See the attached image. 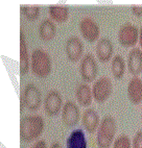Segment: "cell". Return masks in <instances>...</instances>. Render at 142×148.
<instances>
[{
	"instance_id": "obj_18",
	"label": "cell",
	"mask_w": 142,
	"mask_h": 148,
	"mask_svg": "<svg viewBox=\"0 0 142 148\" xmlns=\"http://www.w3.org/2000/svg\"><path fill=\"white\" fill-rule=\"evenodd\" d=\"M57 34V25L50 18H45L39 24V37L41 40L48 42L55 37Z\"/></svg>"
},
{
	"instance_id": "obj_4",
	"label": "cell",
	"mask_w": 142,
	"mask_h": 148,
	"mask_svg": "<svg viewBox=\"0 0 142 148\" xmlns=\"http://www.w3.org/2000/svg\"><path fill=\"white\" fill-rule=\"evenodd\" d=\"M21 97L23 98L25 108L29 111H38L42 104V93L40 89L34 85L29 82L25 86L21 93Z\"/></svg>"
},
{
	"instance_id": "obj_22",
	"label": "cell",
	"mask_w": 142,
	"mask_h": 148,
	"mask_svg": "<svg viewBox=\"0 0 142 148\" xmlns=\"http://www.w3.org/2000/svg\"><path fill=\"white\" fill-rule=\"evenodd\" d=\"M21 13L28 20H36L39 18L41 6L39 4H21Z\"/></svg>"
},
{
	"instance_id": "obj_6",
	"label": "cell",
	"mask_w": 142,
	"mask_h": 148,
	"mask_svg": "<svg viewBox=\"0 0 142 148\" xmlns=\"http://www.w3.org/2000/svg\"><path fill=\"white\" fill-rule=\"evenodd\" d=\"M117 37L122 46L133 47L139 40V28L131 22H126L120 26Z\"/></svg>"
},
{
	"instance_id": "obj_16",
	"label": "cell",
	"mask_w": 142,
	"mask_h": 148,
	"mask_svg": "<svg viewBox=\"0 0 142 148\" xmlns=\"http://www.w3.org/2000/svg\"><path fill=\"white\" fill-rule=\"evenodd\" d=\"M30 68V56L28 53V47L23 32L20 34V75L24 76Z\"/></svg>"
},
{
	"instance_id": "obj_7",
	"label": "cell",
	"mask_w": 142,
	"mask_h": 148,
	"mask_svg": "<svg viewBox=\"0 0 142 148\" xmlns=\"http://www.w3.org/2000/svg\"><path fill=\"white\" fill-rule=\"evenodd\" d=\"M113 92V84L107 76L100 77L93 84L92 95L93 99L98 103L105 102Z\"/></svg>"
},
{
	"instance_id": "obj_12",
	"label": "cell",
	"mask_w": 142,
	"mask_h": 148,
	"mask_svg": "<svg viewBox=\"0 0 142 148\" xmlns=\"http://www.w3.org/2000/svg\"><path fill=\"white\" fill-rule=\"evenodd\" d=\"M96 56H97L98 60L103 63H107L113 58V52H114V45L113 42L111 41V39L107 37L100 38L99 40L96 43Z\"/></svg>"
},
{
	"instance_id": "obj_1",
	"label": "cell",
	"mask_w": 142,
	"mask_h": 148,
	"mask_svg": "<svg viewBox=\"0 0 142 148\" xmlns=\"http://www.w3.org/2000/svg\"><path fill=\"white\" fill-rule=\"evenodd\" d=\"M45 121L40 115H28L20 121V138L23 142L30 143L42 135Z\"/></svg>"
},
{
	"instance_id": "obj_19",
	"label": "cell",
	"mask_w": 142,
	"mask_h": 148,
	"mask_svg": "<svg viewBox=\"0 0 142 148\" xmlns=\"http://www.w3.org/2000/svg\"><path fill=\"white\" fill-rule=\"evenodd\" d=\"M75 97L82 106H89L92 103V89L87 82H82L75 89Z\"/></svg>"
},
{
	"instance_id": "obj_13",
	"label": "cell",
	"mask_w": 142,
	"mask_h": 148,
	"mask_svg": "<svg viewBox=\"0 0 142 148\" xmlns=\"http://www.w3.org/2000/svg\"><path fill=\"white\" fill-rule=\"evenodd\" d=\"M82 123L86 132L89 134H94L99 126V115L94 108H88L87 110H85L84 114L82 116Z\"/></svg>"
},
{
	"instance_id": "obj_28",
	"label": "cell",
	"mask_w": 142,
	"mask_h": 148,
	"mask_svg": "<svg viewBox=\"0 0 142 148\" xmlns=\"http://www.w3.org/2000/svg\"><path fill=\"white\" fill-rule=\"evenodd\" d=\"M50 148H63V147H62V145H61L60 143L54 142V143H52V144H51V146H50Z\"/></svg>"
},
{
	"instance_id": "obj_17",
	"label": "cell",
	"mask_w": 142,
	"mask_h": 148,
	"mask_svg": "<svg viewBox=\"0 0 142 148\" xmlns=\"http://www.w3.org/2000/svg\"><path fill=\"white\" fill-rule=\"evenodd\" d=\"M48 13L51 20L57 22H65L69 18V8L64 3H54L48 6Z\"/></svg>"
},
{
	"instance_id": "obj_2",
	"label": "cell",
	"mask_w": 142,
	"mask_h": 148,
	"mask_svg": "<svg viewBox=\"0 0 142 148\" xmlns=\"http://www.w3.org/2000/svg\"><path fill=\"white\" fill-rule=\"evenodd\" d=\"M30 69L40 78L47 77L52 70V61L49 53L42 48H36L30 54Z\"/></svg>"
},
{
	"instance_id": "obj_27",
	"label": "cell",
	"mask_w": 142,
	"mask_h": 148,
	"mask_svg": "<svg viewBox=\"0 0 142 148\" xmlns=\"http://www.w3.org/2000/svg\"><path fill=\"white\" fill-rule=\"evenodd\" d=\"M138 42H139L140 46H141V48H142V25L139 28V40H138Z\"/></svg>"
},
{
	"instance_id": "obj_20",
	"label": "cell",
	"mask_w": 142,
	"mask_h": 148,
	"mask_svg": "<svg viewBox=\"0 0 142 148\" xmlns=\"http://www.w3.org/2000/svg\"><path fill=\"white\" fill-rule=\"evenodd\" d=\"M67 148H87V140L85 132L81 128L74 130L71 132L66 141Z\"/></svg>"
},
{
	"instance_id": "obj_8",
	"label": "cell",
	"mask_w": 142,
	"mask_h": 148,
	"mask_svg": "<svg viewBox=\"0 0 142 148\" xmlns=\"http://www.w3.org/2000/svg\"><path fill=\"white\" fill-rule=\"evenodd\" d=\"M45 113L49 117L58 116L63 108V97L58 90H50L44 99Z\"/></svg>"
},
{
	"instance_id": "obj_5",
	"label": "cell",
	"mask_w": 142,
	"mask_h": 148,
	"mask_svg": "<svg viewBox=\"0 0 142 148\" xmlns=\"http://www.w3.org/2000/svg\"><path fill=\"white\" fill-rule=\"evenodd\" d=\"M98 73V64L92 53H86L81 61L79 74L85 82H92Z\"/></svg>"
},
{
	"instance_id": "obj_24",
	"label": "cell",
	"mask_w": 142,
	"mask_h": 148,
	"mask_svg": "<svg viewBox=\"0 0 142 148\" xmlns=\"http://www.w3.org/2000/svg\"><path fill=\"white\" fill-rule=\"evenodd\" d=\"M133 148H142V130H138L133 139Z\"/></svg>"
},
{
	"instance_id": "obj_3",
	"label": "cell",
	"mask_w": 142,
	"mask_h": 148,
	"mask_svg": "<svg viewBox=\"0 0 142 148\" xmlns=\"http://www.w3.org/2000/svg\"><path fill=\"white\" fill-rule=\"evenodd\" d=\"M116 132H117V122L115 118L111 115H107L101 119L97 130L96 142L99 148H110L114 142Z\"/></svg>"
},
{
	"instance_id": "obj_11",
	"label": "cell",
	"mask_w": 142,
	"mask_h": 148,
	"mask_svg": "<svg viewBox=\"0 0 142 148\" xmlns=\"http://www.w3.org/2000/svg\"><path fill=\"white\" fill-rule=\"evenodd\" d=\"M81 118L79 108L72 100H67L62 108V120L67 127L77 125Z\"/></svg>"
},
{
	"instance_id": "obj_14",
	"label": "cell",
	"mask_w": 142,
	"mask_h": 148,
	"mask_svg": "<svg viewBox=\"0 0 142 148\" xmlns=\"http://www.w3.org/2000/svg\"><path fill=\"white\" fill-rule=\"evenodd\" d=\"M126 66L131 74L138 76L142 72V50L140 48H133L130 51L126 61Z\"/></svg>"
},
{
	"instance_id": "obj_15",
	"label": "cell",
	"mask_w": 142,
	"mask_h": 148,
	"mask_svg": "<svg viewBox=\"0 0 142 148\" xmlns=\"http://www.w3.org/2000/svg\"><path fill=\"white\" fill-rule=\"evenodd\" d=\"M128 97L134 104L142 102V79L139 76H133L128 84Z\"/></svg>"
},
{
	"instance_id": "obj_23",
	"label": "cell",
	"mask_w": 142,
	"mask_h": 148,
	"mask_svg": "<svg viewBox=\"0 0 142 148\" xmlns=\"http://www.w3.org/2000/svg\"><path fill=\"white\" fill-rule=\"evenodd\" d=\"M113 148H132L131 139L126 135H120L114 140Z\"/></svg>"
},
{
	"instance_id": "obj_29",
	"label": "cell",
	"mask_w": 142,
	"mask_h": 148,
	"mask_svg": "<svg viewBox=\"0 0 142 148\" xmlns=\"http://www.w3.org/2000/svg\"><path fill=\"white\" fill-rule=\"evenodd\" d=\"M141 118H142V113H141Z\"/></svg>"
},
{
	"instance_id": "obj_21",
	"label": "cell",
	"mask_w": 142,
	"mask_h": 148,
	"mask_svg": "<svg viewBox=\"0 0 142 148\" xmlns=\"http://www.w3.org/2000/svg\"><path fill=\"white\" fill-rule=\"evenodd\" d=\"M111 71L116 79H121L125 73V61L121 54H116L112 58Z\"/></svg>"
},
{
	"instance_id": "obj_26",
	"label": "cell",
	"mask_w": 142,
	"mask_h": 148,
	"mask_svg": "<svg viewBox=\"0 0 142 148\" xmlns=\"http://www.w3.org/2000/svg\"><path fill=\"white\" fill-rule=\"evenodd\" d=\"M32 148H48L47 143L45 140H39L32 146Z\"/></svg>"
},
{
	"instance_id": "obj_9",
	"label": "cell",
	"mask_w": 142,
	"mask_h": 148,
	"mask_svg": "<svg viewBox=\"0 0 142 148\" xmlns=\"http://www.w3.org/2000/svg\"><path fill=\"white\" fill-rule=\"evenodd\" d=\"M79 32L86 40L93 43L97 41L99 38L100 27L94 19L86 16L79 21Z\"/></svg>"
},
{
	"instance_id": "obj_10",
	"label": "cell",
	"mask_w": 142,
	"mask_h": 148,
	"mask_svg": "<svg viewBox=\"0 0 142 148\" xmlns=\"http://www.w3.org/2000/svg\"><path fill=\"white\" fill-rule=\"evenodd\" d=\"M65 52L69 61L77 62L83 58L84 43L77 36L69 37L65 43Z\"/></svg>"
},
{
	"instance_id": "obj_25",
	"label": "cell",
	"mask_w": 142,
	"mask_h": 148,
	"mask_svg": "<svg viewBox=\"0 0 142 148\" xmlns=\"http://www.w3.org/2000/svg\"><path fill=\"white\" fill-rule=\"evenodd\" d=\"M131 11L135 16L141 17L142 16V4H132Z\"/></svg>"
}]
</instances>
